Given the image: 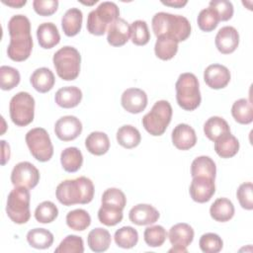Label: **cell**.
<instances>
[{
  "instance_id": "6da1fadb",
  "label": "cell",
  "mask_w": 253,
  "mask_h": 253,
  "mask_svg": "<svg viewBox=\"0 0 253 253\" xmlns=\"http://www.w3.org/2000/svg\"><path fill=\"white\" fill-rule=\"evenodd\" d=\"M10 42L7 47L9 58L14 61H24L29 58L33 49L31 23L23 14L14 15L8 22Z\"/></svg>"
},
{
  "instance_id": "7a4b0ae2",
  "label": "cell",
  "mask_w": 253,
  "mask_h": 253,
  "mask_svg": "<svg viewBox=\"0 0 253 253\" xmlns=\"http://www.w3.org/2000/svg\"><path fill=\"white\" fill-rule=\"evenodd\" d=\"M93 182L84 176L60 182L55 190L58 202L64 206L88 204L94 198Z\"/></svg>"
},
{
  "instance_id": "3957f363",
  "label": "cell",
  "mask_w": 253,
  "mask_h": 253,
  "mask_svg": "<svg viewBox=\"0 0 253 253\" xmlns=\"http://www.w3.org/2000/svg\"><path fill=\"white\" fill-rule=\"evenodd\" d=\"M151 26L156 37L166 35L178 42L186 41L191 35V24L186 17L181 15L158 12L153 16Z\"/></svg>"
},
{
  "instance_id": "277c9868",
  "label": "cell",
  "mask_w": 253,
  "mask_h": 253,
  "mask_svg": "<svg viewBox=\"0 0 253 253\" xmlns=\"http://www.w3.org/2000/svg\"><path fill=\"white\" fill-rule=\"evenodd\" d=\"M176 100L178 105L186 111H194L202 101L200 84L196 75L185 72L179 75L175 84Z\"/></svg>"
},
{
  "instance_id": "5b68a950",
  "label": "cell",
  "mask_w": 253,
  "mask_h": 253,
  "mask_svg": "<svg viewBox=\"0 0 253 253\" xmlns=\"http://www.w3.org/2000/svg\"><path fill=\"white\" fill-rule=\"evenodd\" d=\"M52 62L57 75L61 79L71 81L78 77L80 72L81 55L75 47L65 45L59 48L53 54Z\"/></svg>"
},
{
  "instance_id": "8992f818",
  "label": "cell",
  "mask_w": 253,
  "mask_h": 253,
  "mask_svg": "<svg viewBox=\"0 0 253 253\" xmlns=\"http://www.w3.org/2000/svg\"><path fill=\"white\" fill-rule=\"evenodd\" d=\"M120 16V10L116 3L104 1L92 10L87 17V30L94 36H103L111 25Z\"/></svg>"
},
{
  "instance_id": "52a82bcc",
  "label": "cell",
  "mask_w": 253,
  "mask_h": 253,
  "mask_svg": "<svg viewBox=\"0 0 253 253\" xmlns=\"http://www.w3.org/2000/svg\"><path fill=\"white\" fill-rule=\"evenodd\" d=\"M172 118V107L166 100L157 101L151 110L143 116L142 126L153 136L162 135Z\"/></svg>"
},
{
  "instance_id": "ba28073f",
  "label": "cell",
  "mask_w": 253,
  "mask_h": 253,
  "mask_svg": "<svg viewBox=\"0 0 253 253\" xmlns=\"http://www.w3.org/2000/svg\"><path fill=\"white\" fill-rule=\"evenodd\" d=\"M30 191L25 187H15L9 193L7 198L6 212L13 222L23 224L30 219Z\"/></svg>"
},
{
  "instance_id": "9c48e42d",
  "label": "cell",
  "mask_w": 253,
  "mask_h": 253,
  "mask_svg": "<svg viewBox=\"0 0 253 253\" xmlns=\"http://www.w3.org/2000/svg\"><path fill=\"white\" fill-rule=\"evenodd\" d=\"M9 113L12 122L18 126H26L34 121L35 99L28 92H18L15 94L9 105Z\"/></svg>"
},
{
  "instance_id": "30bf717a",
  "label": "cell",
  "mask_w": 253,
  "mask_h": 253,
  "mask_svg": "<svg viewBox=\"0 0 253 253\" xmlns=\"http://www.w3.org/2000/svg\"><path fill=\"white\" fill-rule=\"evenodd\" d=\"M26 143L31 154L40 162L48 161L53 155V145L47 131L42 127L30 129L26 134Z\"/></svg>"
},
{
  "instance_id": "8fae6325",
  "label": "cell",
  "mask_w": 253,
  "mask_h": 253,
  "mask_svg": "<svg viewBox=\"0 0 253 253\" xmlns=\"http://www.w3.org/2000/svg\"><path fill=\"white\" fill-rule=\"evenodd\" d=\"M39 181L40 172L38 168L28 161L17 163L11 172V182L15 187L33 189L38 185Z\"/></svg>"
},
{
  "instance_id": "7c38bea8",
  "label": "cell",
  "mask_w": 253,
  "mask_h": 253,
  "mask_svg": "<svg viewBox=\"0 0 253 253\" xmlns=\"http://www.w3.org/2000/svg\"><path fill=\"white\" fill-rule=\"evenodd\" d=\"M194 234L193 227L188 223L180 222L171 226L168 237L173 247L169 252H187V247L192 243Z\"/></svg>"
},
{
  "instance_id": "4fadbf2b",
  "label": "cell",
  "mask_w": 253,
  "mask_h": 253,
  "mask_svg": "<svg viewBox=\"0 0 253 253\" xmlns=\"http://www.w3.org/2000/svg\"><path fill=\"white\" fill-rule=\"evenodd\" d=\"M82 127V123L78 118L75 116H64L56 121L54 132L60 140L70 141L81 134Z\"/></svg>"
},
{
  "instance_id": "5bb4252c",
  "label": "cell",
  "mask_w": 253,
  "mask_h": 253,
  "mask_svg": "<svg viewBox=\"0 0 253 253\" xmlns=\"http://www.w3.org/2000/svg\"><path fill=\"white\" fill-rule=\"evenodd\" d=\"M189 192L193 201L201 204L207 203L215 192L214 179L204 176L193 177Z\"/></svg>"
},
{
  "instance_id": "9a60e30c",
  "label": "cell",
  "mask_w": 253,
  "mask_h": 253,
  "mask_svg": "<svg viewBox=\"0 0 253 253\" xmlns=\"http://www.w3.org/2000/svg\"><path fill=\"white\" fill-rule=\"evenodd\" d=\"M121 103L126 112L139 114L147 106V95L139 88H128L123 92Z\"/></svg>"
},
{
  "instance_id": "2e32d148",
  "label": "cell",
  "mask_w": 253,
  "mask_h": 253,
  "mask_svg": "<svg viewBox=\"0 0 253 253\" xmlns=\"http://www.w3.org/2000/svg\"><path fill=\"white\" fill-rule=\"evenodd\" d=\"M217 50L223 54L232 53L239 44V34L232 26H224L218 30L215 39Z\"/></svg>"
},
{
  "instance_id": "e0dca14e",
  "label": "cell",
  "mask_w": 253,
  "mask_h": 253,
  "mask_svg": "<svg viewBox=\"0 0 253 253\" xmlns=\"http://www.w3.org/2000/svg\"><path fill=\"white\" fill-rule=\"evenodd\" d=\"M230 72L228 68L221 64H211L204 71V80L211 89H222L230 81Z\"/></svg>"
},
{
  "instance_id": "ac0fdd59",
  "label": "cell",
  "mask_w": 253,
  "mask_h": 253,
  "mask_svg": "<svg viewBox=\"0 0 253 253\" xmlns=\"http://www.w3.org/2000/svg\"><path fill=\"white\" fill-rule=\"evenodd\" d=\"M172 142L180 150H188L197 143L195 129L187 124H179L172 130Z\"/></svg>"
},
{
  "instance_id": "d6986e66",
  "label": "cell",
  "mask_w": 253,
  "mask_h": 253,
  "mask_svg": "<svg viewBox=\"0 0 253 253\" xmlns=\"http://www.w3.org/2000/svg\"><path fill=\"white\" fill-rule=\"evenodd\" d=\"M159 211L151 205L138 204L132 207L128 212L129 220L136 225H149L159 218Z\"/></svg>"
},
{
  "instance_id": "ffe728a7",
  "label": "cell",
  "mask_w": 253,
  "mask_h": 253,
  "mask_svg": "<svg viewBox=\"0 0 253 253\" xmlns=\"http://www.w3.org/2000/svg\"><path fill=\"white\" fill-rule=\"evenodd\" d=\"M130 26L123 18H118L108 27L107 41L113 46H122L130 37Z\"/></svg>"
},
{
  "instance_id": "44dd1931",
  "label": "cell",
  "mask_w": 253,
  "mask_h": 253,
  "mask_svg": "<svg viewBox=\"0 0 253 253\" xmlns=\"http://www.w3.org/2000/svg\"><path fill=\"white\" fill-rule=\"evenodd\" d=\"M39 44L42 48H52L60 42V35L57 27L51 22L41 24L37 29Z\"/></svg>"
},
{
  "instance_id": "7402d4cb",
  "label": "cell",
  "mask_w": 253,
  "mask_h": 253,
  "mask_svg": "<svg viewBox=\"0 0 253 253\" xmlns=\"http://www.w3.org/2000/svg\"><path fill=\"white\" fill-rule=\"evenodd\" d=\"M30 82L38 92L46 93L52 89L55 83V77L49 68L40 67L32 73Z\"/></svg>"
},
{
  "instance_id": "603a6c76",
  "label": "cell",
  "mask_w": 253,
  "mask_h": 253,
  "mask_svg": "<svg viewBox=\"0 0 253 253\" xmlns=\"http://www.w3.org/2000/svg\"><path fill=\"white\" fill-rule=\"evenodd\" d=\"M55 103L64 109L74 108L82 100V91L76 86H66L57 90L54 96Z\"/></svg>"
},
{
  "instance_id": "cb8c5ba5",
  "label": "cell",
  "mask_w": 253,
  "mask_h": 253,
  "mask_svg": "<svg viewBox=\"0 0 253 253\" xmlns=\"http://www.w3.org/2000/svg\"><path fill=\"white\" fill-rule=\"evenodd\" d=\"M83 14L79 8H70L68 9L61 19V26L63 33L67 37H74L80 31L82 27Z\"/></svg>"
},
{
  "instance_id": "d4e9b609",
  "label": "cell",
  "mask_w": 253,
  "mask_h": 253,
  "mask_svg": "<svg viewBox=\"0 0 253 253\" xmlns=\"http://www.w3.org/2000/svg\"><path fill=\"white\" fill-rule=\"evenodd\" d=\"M234 206L232 202L226 198L216 199L210 208L211 216L219 222H225L234 215Z\"/></svg>"
},
{
  "instance_id": "484cf974",
  "label": "cell",
  "mask_w": 253,
  "mask_h": 253,
  "mask_svg": "<svg viewBox=\"0 0 253 253\" xmlns=\"http://www.w3.org/2000/svg\"><path fill=\"white\" fill-rule=\"evenodd\" d=\"M213 142L214 151L221 158L233 157L239 150V141L230 132L218 137Z\"/></svg>"
},
{
  "instance_id": "4316f807",
  "label": "cell",
  "mask_w": 253,
  "mask_h": 253,
  "mask_svg": "<svg viewBox=\"0 0 253 253\" xmlns=\"http://www.w3.org/2000/svg\"><path fill=\"white\" fill-rule=\"evenodd\" d=\"M87 150L97 156L108 152L110 148V139L107 133L103 131H92L85 139Z\"/></svg>"
},
{
  "instance_id": "83f0119b",
  "label": "cell",
  "mask_w": 253,
  "mask_h": 253,
  "mask_svg": "<svg viewBox=\"0 0 253 253\" xmlns=\"http://www.w3.org/2000/svg\"><path fill=\"white\" fill-rule=\"evenodd\" d=\"M112 238L110 232L102 227H96L88 233L87 243L94 252H104L110 247Z\"/></svg>"
},
{
  "instance_id": "f1b7e54d",
  "label": "cell",
  "mask_w": 253,
  "mask_h": 253,
  "mask_svg": "<svg viewBox=\"0 0 253 253\" xmlns=\"http://www.w3.org/2000/svg\"><path fill=\"white\" fill-rule=\"evenodd\" d=\"M178 51V42L173 38L162 35L157 37L154 45L155 55L162 60H169L173 58Z\"/></svg>"
},
{
  "instance_id": "f546056e",
  "label": "cell",
  "mask_w": 253,
  "mask_h": 253,
  "mask_svg": "<svg viewBox=\"0 0 253 253\" xmlns=\"http://www.w3.org/2000/svg\"><path fill=\"white\" fill-rule=\"evenodd\" d=\"M204 132L210 140L214 141L218 137L230 132V127L224 119L213 116L206 121L204 125Z\"/></svg>"
},
{
  "instance_id": "4dcf8cb0",
  "label": "cell",
  "mask_w": 253,
  "mask_h": 253,
  "mask_svg": "<svg viewBox=\"0 0 253 253\" xmlns=\"http://www.w3.org/2000/svg\"><path fill=\"white\" fill-rule=\"evenodd\" d=\"M60 162L62 168L69 173H74L78 171L83 164V155L80 149L71 146L66 147L62 150L60 154Z\"/></svg>"
},
{
  "instance_id": "1f68e13d",
  "label": "cell",
  "mask_w": 253,
  "mask_h": 253,
  "mask_svg": "<svg viewBox=\"0 0 253 253\" xmlns=\"http://www.w3.org/2000/svg\"><path fill=\"white\" fill-rule=\"evenodd\" d=\"M216 167L214 161L206 155L195 158L191 164V175L192 177L204 176L211 179L215 178Z\"/></svg>"
},
{
  "instance_id": "d6a6232c",
  "label": "cell",
  "mask_w": 253,
  "mask_h": 253,
  "mask_svg": "<svg viewBox=\"0 0 253 253\" xmlns=\"http://www.w3.org/2000/svg\"><path fill=\"white\" fill-rule=\"evenodd\" d=\"M140 132L133 126L125 125L121 126L117 131L118 143L126 149L136 147L140 143Z\"/></svg>"
},
{
  "instance_id": "836d02e7",
  "label": "cell",
  "mask_w": 253,
  "mask_h": 253,
  "mask_svg": "<svg viewBox=\"0 0 253 253\" xmlns=\"http://www.w3.org/2000/svg\"><path fill=\"white\" fill-rule=\"evenodd\" d=\"M231 115L238 124H251L253 121L252 104L245 98L235 101L231 107Z\"/></svg>"
},
{
  "instance_id": "e575fe53",
  "label": "cell",
  "mask_w": 253,
  "mask_h": 253,
  "mask_svg": "<svg viewBox=\"0 0 253 253\" xmlns=\"http://www.w3.org/2000/svg\"><path fill=\"white\" fill-rule=\"evenodd\" d=\"M27 241L36 249H46L53 243V234L45 228H34L27 233Z\"/></svg>"
},
{
  "instance_id": "d590c367",
  "label": "cell",
  "mask_w": 253,
  "mask_h": 253,
  "mask_svg": "<svg viewBox=\"0 0 253 253\" xmlns=\"http://www.w3.org/2000/svg\"><path fill=\"white\" fill-rule=\"evenodd\" d=\"M124 217L123 210L108 204H102L98 211V219L107 226H114L122 221Z\"/></svg>"
},
{
  "instance_id": "8d00e7d4",
  "label": "cell",
  "mask_w": 253,
  "mask_h": 253,
  "mask_svg": "<svg viewBox=\"0 0 253 253\" xmlns=\"http://www.w3.org/2000/svg\"><path fill=\"white\" fill-rule=\"evenodd\" d=\"M116 244L124 249H129L136 245L138 241V233L131 226H123L119 228L114 235Z\"/></svg>"
},
{
  "instance_id": "74e56055",
  "label": "cell",
  "mask_w": 253,
  "mask_h": 253,
  "mask_svg": "<svg viewBox=\"0 0 253 253\" xmlns=\"http://www.w3.org/2000/svg\"><path fill=\"white\" fill-rule=\"evenodd\" d=\"M91 223L90 214L83 209H76L66 214V224L73 230L83 231Z\"/></svg>"
},
{
  "instance_id": "f35d334b",
  "label": "cell",
  "mask_w": 253,
  "mask_h": 253,
  "mask_svg": "<svg viewBox=\"0 0 253 253\" xmlns=\"http://www.w3.org/2000/svg\"><path fill=\"white\" fill-rule=\"evenodd\" d=\"M58 215L57 207L50 201L41 203L35 210V218L41 223L52 222Z\"/></svg>"
},
{
  "instance_id": "ab89813d",
  "label": "cell",
  "mask_w": 253,
  "mask_h": 253,
  "mask_svg": "<svg viewBox=\"0 0 253 253\" xmlns=\"http://www.w3.org/2000/svg\"><path fill=\"white\" fill-rule=\"evenodd\" d=\"M131 42L136 45H145L150 40V33L145 21L136 20L130 25Z\"/></svg>"
},
{
  "instance_id": "60d3db41",
  "label": "cell",
  "mask_w": 253,
  "mask_h": 253,
  "mask_svg": "<svg viewBox=\"0 0 253 253\" xmlns=\"http://www.w3.org/2000/svg\"><path fill=\"white\" fill-rule=\"evenodd\" d=\"M167 235L168 234L162 225L148 226L143 232L144 241L150 247H159L163 245Z\"/></svg>"
},
{
  "instance_id": "b9f144b4",
  "label": "cell",
  "mask_w": 253,
  "mask_h": 253,
  "mask_svg": "<svg viewBox=\"0 0 253 253\" xmlns=\"http://www.w3.org/2000/svg\"><path fill=\"white\" fill-rule=\"evenodd\" d=\"M21 80L19 71L11 66L2 65L0 67V87L2 90H11L15 88Z\"/></svg>"
},
{
  "instance_id": "7bdbcfd3",
  "label": "cell",
  "mask_w": 253,
  "mask_h": 253,
  "mask_svg": "<svg viewBox=\"0 0 253 253\" xmlns=\"http://www.w3.org/2000/svg\"><path fill=\"white\" fill-rule=\"evenodd\" d=\"M218 22H219L218 16L211 7L201 10L197 18L198 26L204 32L213 31L217 27Z\"/></svg>"
},
{
  "instance_id": "ee69618b",
  "label": "cell",
  "mask_w": 253,
  "mask_h": 253,
  "mask_svg": "<svg viewBox=\"0 0 253 253\" xmlns=\"http://www.w3.org/2000/svg\"><path fill=\"white\" fill-rule=\"evenodd\" d=\"M54 252L56 253H83L84 252V243L83 239L74 234L67 235L55 248Z\"/></svg>"
},
{
  "instance_id": "f6af8a7d",
  "label": "cell",
  "mask_w": 253,
  "mask_h": 253,
  "mask_svg": "<svg viewBox=\"0 0 253 253\" xmlns=\"http://www.w3.org/2000/svg\"><path fill=\"white\" fill-rule=\"evenodd\" d=\"M200 248L205 253H217L222 249V239L216 233L208 232L201 236L199 240Z\"/></svg>"
},
{
  "instance_id": "bcb514c9",
  "label": "cell",
  "mask_w": 253,
  "mask_h": 253,
  "mask_svg": "<svg viewBox=\"0 0 253 253\" xmlns=\"http://www.w3.org/2000/svg\"><path fill=\"white\" fill-rule=\"evenodd\" d=\"M101 202L102 204L112 205L124 210L126 205V198L122 190L118 188H109L103 193Z\"/></svg>"
},
{
  "instance_id": "7dc6e473",
  "label": "cell",
  "mask_w": 253,
  "mask_h": 253,
  "mask_svg": "<svg viewBox=\"0 0 253 253\" xmlns=\"http://www.w3.org/2000/svg\"><path fill=\"white\" fill-rule=\"evenodd\" d=\"M236 197L243 209L253 210V185L251 182L242 183L237 189Z\"/></svg>"
},
{
  "instance_id": "c3c4849f",
  "label": "cell",
  "mask_w": 253,
  "mask_h": 253,
  "mask_svg": "<svg viewBox=\"0 0 253 253\" xmlns=\"http://www.w3.org/2000/svg\"><path fill=\"white\" fill-rule=\"evenodd\" d=\"M218 16L219 21H228L233 16V5L227 0H212L210 6Z\"/></svg>"
},
{
  "instance_id": "681fc988",
  "label": "cell",
  "mask_w": 253,
  "mask_h": 253,
  "mask_svg": "<svg viewBox=\"0 0 253 253\" xmlns=\"http://www.w3.org/2000/svg\"><path fill=\"white\" fill-rule=\"evenodd\" d=\"M33 7L37 14L41 16H50L57 10V0H34Z\"/></svg>"
},
{
  "instance_id": "f907efd6",
  "label": "cell",
  "mask_w": 253,
  "mask_h": 253,
  "mask_svg": "<svg viewBox=\"0 0 253 253\" xmlns=\"http://www.w3.org/2000/svg\"><path fill=\"white\" fill-rule=\"evenodd\" d=\"M1 143H2V149H3L1 164L4 165L7 162V160H9V158H10V146H9V144L6 143L5 140H1Z\"/></svg>"
},
{
  "instance_id": "816d5d0a",
  "label": "cell",
  "mask_w": 253,
  "mask_h": 253,
  "mask_svg": "<svg viewBox=\"0 0 253 253\" xmlns=\"http://www.w3.org/2000/svg\"><path fill=\"white\" fill-rule=\"evenodd\" d=\"M161 3L166 6H170V7H174V8H182L188 2L186 0H175V1L171 0V1H161Z\"/></svg>"
},
{
  "instance_id": "f5cc1de1",
  "label": "cell",
  "mask_w": 253,
  "mask_h": 253,
  "mask_svg": "<svg viewBox=\"0 0 253 253\" xmlns=\"http://www.w3.org/2000/svg\"><path fill=\"white\" fill-rule=\"evenodd\" d=\"M2 2L5 5H8V6L12 7V8H21L22 6H24L27 3L26 0H10V1L2 0Z\"/></svg>"
}]
</instances>
